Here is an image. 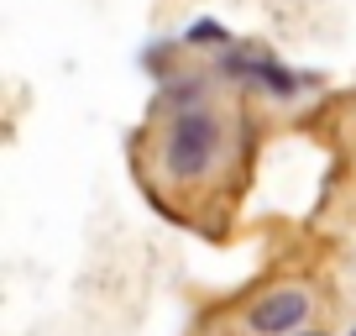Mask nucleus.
<instances>
[{
  "instance_id": "obj_2",
  "label": "nucleus",
  "mask_w": 356,
  "mask_h": 336,
  "mask_svg": "<svg viewBox=\"0 0 356 336\" xmlns=\"http://www.w3.org/2000/svg\"><path fill=\"white\" fill-rule=\"evenodd\" d=\"M304 310H309V300L299 289H278L262 305H252V331H293L304 321Z\"/></svg>"
},
{
  "instance_id": "obj_1",
  "label": "nucleus",
  "mask_w": 356,
  "mask_h": 336,
  "mask_svg": "<svg viewBox=\"0 0 356 336\" xmlns=\"http://www.w3.org/2000/svg\"><path fill=\"white\" fill-rule=\"evenodd\" d=\"M210 147H215V121L210 116H178L173 142H168V163H173L184 179H194V174L210 163Z\"/></svg>"
},
{
  "instance_id": "obj_3",
  "label": "nucleus",
  "mask_w": 356,
  "mask_h": 336,
  "mask_svg": "<svg viewBox=\"0 0 356 336\" xmlns=\"http://www.w3.org/2000/svg\"><path fill=\"white\" fill-rule=\"evenodd\" d=\"M351 336H356V331H351Z\"/></svg>"
}]
</instances>
